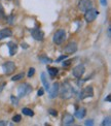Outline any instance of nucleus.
<instances>
[{"label": "nucleus", "instance_id": "nucleus-18", "mask_svg": "<svg viewBox=\"0 0 111 126\" xmlns=\"http://www.w3.org/2000/svg\"><path fill=\"white\" fill-rule=\"evenodd\" d=\"M22 112L24 113V115H26V116H29V117H32V116H34V112L32 110H30L28 108H24L22 110Z\"/></svg>", "mask_w": 111, "mask_h": 126}, {"label": "nucleus", "instance_id": "nucleus-23", "mask_svg": "<svg viewBox=\"0 0 111 126\" xmlns=\"http://www.w3.org/2000/svg\"><path fill=\"white\" fill-rule=\"evenodd\" d=\"M103 125H107V126H110L111 125V122H110V117H107L106 119H104V121H103V123H102Z\"/></svg>", "mask_w": 111, "mask_h": 126}, {"label": "nucleus", "instance_id": "nucleus-30", "mask_svg": "<svg viewBox=\"0 0 111 126\" xmlns=\"http://www.w3.org/2000/svg\"><path fill=\"white\" fill-rule=\"evenodd\" d=\"M43 93H44V91H43V89H40V90H38V92H37V94H38V96H41V95H43Z\"/></svg>", "mask_w": 111, "mask_h": 126}, {"label": "nucleus", "instance_id": "nucleus-16", "mask_svg": "<svg viewBox=\"0 0 111 126\" xmlns=\"http://www.w3.org/2000/svg\"><path fill=\"white\" fill-rule=\"evenodd\" d=\"M85 115H87V110H85L84 108H80V109H78L76 111V112H75V117L78 118V119L84 118Z\"/></svg>", "mask_w": 111, "mask_h": 126}, {"label": "nucleus", "instance_id": "nucleus-27", "mask_svg": "<svg viewBox=\"0 0 111 126\" xmlns=\"http://www.w3.org/2000/svg\"><path fill=\"white\" fill-rule=\"evenodd\" d=\"M11 100H12V102H13L14 105H18V99L14 98V96H11Z\"/></svg>", "mask_w": 111, "mask_h": 126}, {"label": "nucleus", "instance_id": "nucleus-17", "mask_svg": "<svg viewBox=\"0 0 111 126\" xmlns=\"http://www.w3.org/2000/svg\"><path fill=\"white\" fill-rule=\"evenodd\" d=\"M47 71L48 73L52 75V77H55V75H57L58 72H59V69L57 67H50V66H47Z\"/></svg>", "mask_w": 111, "mask_h": 126}, {"label": "nucleus", "instance_id": "nucleus-14", "mask_svg": "<svg viewBox=\"0 0 111 126\" xmlns=\"http://www.w3.org/2000/svg\"><path fill=\"white\" fill-rule=\"evenodd\" d=\"M11 35H12V32L9 28H4L2 30H0V39L7 38L9 36H11Z\"/></svg>", "mask_w": 111, "mask_h": 126}, {"label": "nucleus", "instance_id": "nucleus-25", "mask_svg": "<svg viewBox=\"0 0 111 126\" xmlns=\"http://www.w3.org/2000/svg\"><path fill=\"white\" fill-rule=\"evenodd\" d=\"M34 73H35V68L31 67V68L29 69V72H28V77H29V78H31V77H32V75H33Z\"/></svg>", "mask_w": 111, "mask_h": 126}, {"label": "nucleus", "instance_id": "nucleus-4", "mask_svg": "<svg viewBox=\"0 0 111 126\" xmlns=\"http://www.w3.org/2000/svg\"><path fill=\"white\" fill-rule=\"evenodd\" d=\"M84 20L87 21L88 23H90V22H93L96 20V18H97V16L99 14V12L97 11V9H95V8H90L89 9V11L87 12H84Z\"/></svg>", "mask_w": 111, "mask_h": 126}, {"label": "nucleus", "instance_id": "nucleus-28", "mask_svg": "<svg viewBox=\"0 0 111 126\" xmlns=\"http://www.w3.org/2000/svg\"><path fill=\"white\" fill-rule=\"evenodd\" d=\"M94 122H93V120H87L85 121V125H93Z\"/></svg>", "mask_w": 111, "mask_h": 126}, {"label": "nucleus", "instance_id": "nucleus-21", "mask_svg": "<svg viewBox=\"0 0 111 126\" xmlns=\"http://www.w3.org/2000/svg\"><path fill=\"white\" fill-rule=\"evenodd\" d=\"M4 17H5V12H4L3 6L0 4V19H3Z\"/></svg>", "mask_w": 111, "mask_h": 126}, {"label": "nucleus", "instance_id": "nucleus-29", "mask_svg": "<svg viewBox=\"0 0 111 126\" xmlns=\"http://www.w3.org/2000/svg\"><path fill=\"white\" fill-rule=\"evenodd\" d=\"M8 21H9V22H8L9 24L12 25V24H13V16H11V17H9V18H8Z\"/></svg>", "mask_w": 111, "mask_h": 126}, {"label": "nucleus", "instance_id": "nucleus-19", "mask_svg": "<svg viewBox=\"0 0 111 126\" xmlns=\"http://www.w3.org/2000/svg\"><path fill=\"white\" fill-rule=\"evenodd\" d=\"M39 60H40V61H41L42 63H44V64H46V63H48V62H52V59H49V58L45 57V56H40V57H39Z\"/></svg>", "mask_w": 111, "mask_h": 126}, {"label": "nucleus", "instance_id": "nucleus-11", "mask_svg": "<svg viewBox=\"0 0 111 126\" xmlns=\"http://www.w3.org/2000/svg\"><path fill=\"white\" fill-rule=\"evenodd\" d=\"M31 34H32V36H33V38L35 40H38V42H41V40H43L44 34H43V32L41 31V30L34 28V29L31 30Z\"/></svg>", "mask_w": 111, "mask_h": 126}, {"label": "nucleus", "instance_id": "nucleus-2", "mask_svg": "<svg viewBox=\"0 0 111 126\" xmlns=\"http://www.w3.org/2000/svg\"><path fill=\"white\" fill-rule=\"evenodd\" d=\"M32 91V86L28 83L21 84L18 88V97H24L26 95L30 94Z\"/></svg>", "mask_w": 111, "mask_h": 126}, {"label": "nucleus", "instance_id": "nucleus-31", "mask_svg": "<svg viewBox=\"0 0 111 126\" xmlns=\"http://www.w3.org/2000/svg\"><path fill=\"white\" fill-rule=\"evenodd\" d=\"M4 87H5V83H0V92L2 91Z\"/></svg>", "mask_w": 111, "mask_h": 126}, {"label": "nucleus", "instance_id": "nucleus-13", "mask_svg": "<svg viewBox=\"0 0 111 126\" xmlns=\"http://www.w3.org/2000/svg\"><path fill=\"white\" fill-rule=\"evenodd\" d=\"M7 47H8V50H9V55H11V56H13L18 51V44L16 42H9L7 43Z\"/></svg>", "mask_w": 111, "mask_h": 126}, {"label": "nucleus", "instance_id": "nucleus-32", "mask_svg": "<svg viewBox=\"0 0 111 126\" xmlns=\"http://www.w3.org/2000/svg\"><path fill=\"white\" fill-rule=\"evenodd\" d=\"M66 58H67V55H64V56H62V57L58 58V59H57V61L59 62V61H61V60H63V59H66Z\"/></svg>", "mask_w": 111, "mask_h": 126}, {"label": "nucleus", "instance_id": "nucleus-34", "mask_svg": "<svg viewBox=\"0 0 111 126\" xmlns=\"http://www.w3.org/2000/svg\"><path fill=\"white\" fill-rule=\"evenodd\" d=\"M5 125H7L6 121H0V126H5Z\"/></svg>", "mask_w": 111, "mask_h": 126}, {"label": "nucleus", "instance_id": "nucleus-10", "mask_svg": "<svg viewBox=\"0 0 111 126\" xmlns=\"http://www.w3.org/2000/svg\"><path fill=\"white\" fill-rule=\"evenodd\" d=\"M64 51H65V53H67V54H73V53H75L77 51V43L75 42H70L67 46L65 47Z\"/></svg>", "mask_w": 111, "mask_h": 126}, {"label": "nucleus", "instance_id": "nucleus-35", "mask_svg": "<svg viewBox=\"0 0 111 126\" xmlns=\"http://www.w3.org/2000/svg\"><path fill=\"white\" fill-rule=\"evenodd\" d=\"M22 47H23V48H25V49H27V48H28L27 44H26V43H24V42L22 43Z\"/></svg>", "mask_w": 111, "mask_h": 126}, {"label": "nucleus", "instance_id": "nucleus-6", "mask_svg": "<svg viewBox=\"0 0 111 126\" xmlns=\"http://www.w3.org/2000/svg\"><path fill=\"white\" fill-rule=\"evenodd\" d=\"M94 96V89L93 87H85L81 92L79 93V99H84L87 97H93Z\"/></svg>", "mask_w": 111, "mask_h": 126}, {"label": "nucleus", "instance_id": "nucleus-36", "mask_svg": "<svg viewBox=\"0 0 111 126\" xmlns=\"http://www.w3.org/2000/svg\"><path fill=\"white\" fill-rule=\"evenodd\" d=\"M110 32H111V29H110V27L108 28V36L110 37Z\"/></svg>", "mask_w": 111, "mask_h": 126}, {"label": "nucleus", "instance_id": "nucleus-37", "mask_svg": "<svg viewBox=\"0 0 111 126\" xmlns=\"http://www.w3.org/2000/svg\"><path fill=\"white\" fill-rule=\"evenodd\" d=\"M105 100H107V101H110V95H109V96H108L107 98H106Z\"/></svg>", "mask_w": 111, "mask_h": 126}, {"label": "nucleus", "instance_id": "nucleus-20", "mask_svg": "<svg viewBox=\"0 0 111 126\" xmlns=\"http://www.w3.org/2000/svg\"><path fill=\"white\" fill-rule=\"evenodd\" d=\"M24 78V73H19V74H16L14 77H12L11 81H13V82H16V81H20L22 80Z\"/></svg>", "mask_w": 111, "mask_h": 126}, {"label": "nucleus", "instance_id": "nucleus-3", "mask_svg": "<svg viewBox=\"0 0 111 126\" xmlns=\"http://www.w3.org/2000/svg\"><path fill=\"white\" fill-rule=\"evenodd\" d=\"M65 38H66V31L64 29H60L57 32H55L54 36H53V42L56 44H61Z\"/></svg>", "mask_w": 111, "mask_h": 126}, {"label": "nucleus", "instance_id": "nucleus-9", "mask_svg": "<svg viewBox=\"0 0 111 126\" xmlns=\"http://www.w3.org/2000/svg\"><path fill=\"white\" fill-rule=\"evenodd\" d=\"M84 71H85L84 66H83V65H81V64H79V65H77V66H75V67L73 68L72 73H73V75H74L75 78L79 79V78H81L82 75H83Z\"/></svg>", "mask_w": 111, "mask_h": 126}, {"label": "nucleus", "instance_id": "nucleus-1", "mask_svg": "<svg viewBox=\"0 0 111 126\" xmlns=\"http://www.w3.org/2000/svg\"><path fill=\"white\" fill-rule=\"evenodd\" d=\"M74 94V89L72 88V86L69 83H64L62 85L61 88V92H60V95L63 99H69L73 96Z\"/></svg>", "mask_w": 111, "mask_h": 126}, {"label": "nucleus", "instance_id": "nucleus-8", "mask_svg": "<svg viewBox=\"0 0 111 126\" xmlns=\"http://www.w3.org/2000/svg\"><path fill=\"white\" fill-rule=\"evenodd\" d=\"M59 89H60V85L58 83H54L52 86L49 87L48 89V95H49V98H55L58 96V93H59Z\"/></svg>", "mask_w": 111, "mask_h": 126}, {"label": "nucleus", "instance_id": "nucleus-24", "mask_svg": "<svg viewBox=\"0 0 111 126\" xmlns=\"http://www.w3.org/2000/svg\"><path fill=\"white\" fill-rule=\"evenodd\" d=\"M48 113L52 115V116H54V117H56V116H58V112L56 110H54V109H49L48 110Z\"/></svg>", "mask_w": 111, "mask_h": 126}, {"label": "nucleus", "instance_id": "nucleus-15", "mask_svg": "<svg viewBox=\"0 0 111 126\" xmlns=\"http://www.w3.org/2000/svg\"><path fill=\"white\" fill-rule=\"evenodd\" d=\"M41 82H42V84H43V87L45 88V90H47V91H48L50 85H49L47 75H46V73H45V72H42V73H41Z\"/></svg>", "mask_w": 111, "mask_h": 126}, {"label": "nucleus", "instance_id": "nucleus-26", "mask_svg": "<svg viewBox=\"0 0 111 126\" xmlns=\"http://www.w3.org/2000/svg\"><path fill=\"white\" fill-rule=\"evenodd\" d=\"M71 61H72V60H68V61H64V62L62 63V65H63L64 67H65V66H69L70 63H71Z\"/></svg>", "mask_w": 111, "mask_h": 126}, {"label": "nucleus", "instance_id": "nucleus-22", "mask_svg": "<svg viewBox=\"0 0 111 126\" xmlns=\"http://www.w3.org/2000/svg\"><path fill=\"white\" fill-rule=\"evenodd\" d=\"M21 120H22L21 115H16V116H13V118H12V121H13V122H16V123L20 122Z\"/></svg>", "mask_w": 111, "mask_h": 126}, {"label": "nucleus", "instance_id": "nucleus-5", "mask_svg": "<svg viewBox=\"0 0 111 126\" xmlns=\"http://www.w3.org/2000/svg\"><path fill=\"white\" fill-rule=\"evenodd\" d=\"M78 7L81 12H87L89 9L93 8V1L92 0H80Z\"/></svg>", "mask_w": 111, "mask_h": 126}, {"label": "nucleus", "instance_id": "nucleus-33", "mask_svg": "<svg viewBox=\"0 0 111 126\" xmlns=\"http://www.w3.org/2000/svg\"><path fill=\"white\" fill-rule=\"evenodd\" d=\"M101 1V4H102L103 6H106L107 5V1H106V0H100Z\"/></svg>", "mask_w": 111, "mask_h": 126}, {"label": "nucleus", "instance_id": "nucleus-12", "mask_svg": "<svg viewBox=\"0 0 111 126\" xmlns=\"http://www.w3.org/2000/svg\"><path fill=\"white\" fill-rule=\"evenodd\" d=\"M74 122V117L71 114H64L62 118V124L63 125H70Z\"/></svg>", "mask_w": 111, "mask_h": 126}, {"label": "nucleus", "instance_id": "nucleus-7", "mask_svg": "<svg viewBox=\"0 0 111 126\" xmlns=\"http://www.w3.org/2000/svg\"><path fill=\"white\" fill-rule=\"evenodd\" d=\"M2 68L6 74H11L14 70H16V64L12 61H7L2 65Z\"/></svg>", "mask_w": 111, "mask_h": 126}]
</instances>
